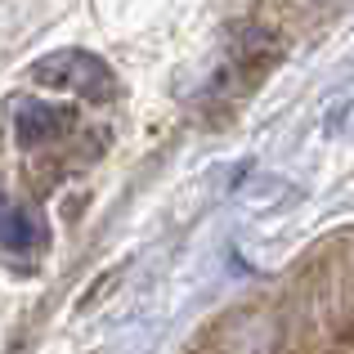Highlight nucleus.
Masks as SVG:
<instances>
[{"label": "nucleus", "mask_w": 354, "mask_h": 354, "mask_svg": "<svg viewBox=\"0 0 354 354\" xmlns=\"http://www.w3.org/2000/svg\"><path fill=\"white\" fill-rule=\"evenodd\" d=\"M0 242L9 251H36L45 247V225L27 207H5L0 202Z\"/></svg>", "instance_id": "nucleus-3"}, {"label": "nucleus", "mask_w": 354, "mask_h": 354, "mask_svg": "<svg viewBox=\"0 0 354 354\" xmlns=\"http://www.w3.org/2000/svg\"><path fill=\"white\" fill-rule=\"evenodd\" d=\"M77 126V113L72 108H54V104H36V99H23L14 108V130H18V144L36 148V144H50V139L68 135Z\"/></svg>", "instance_id": "nucleus-2"}, {"label": "nucleus", "mask_w": 354, "mask_h": 354, "mask_svg": "<svg viewBox=\"0 0 354 354\" xmlns=\"http://www.w3.org/2000/svg\"><path fill=\"white\" fill-rule=\"evenodd\" d=\"M32 81L54 86V90H77V95L95 99V104L113 99V90H117L108 63L95 59V54H86V50H59V54H50V59L32 63Z\"/></svg>", "instance_id": "nucleus-1"}]
</instances>
